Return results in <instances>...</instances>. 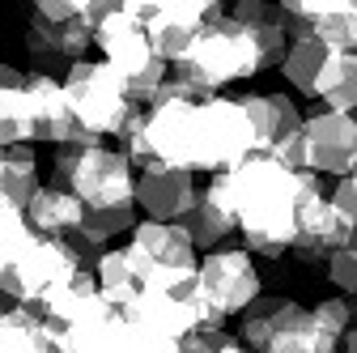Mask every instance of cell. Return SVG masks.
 I'll list each match as a JSON object with an SVG mask.
<instances>
[{"instance_id":"cell-32","label":"cell","mask_w":357,"mask_h":353,"mask_svg":"<svg viewBox=\"0 0 357 353\" xmlns=\"http://www.w3.org/2000/svg\"><path fill=\"white\" fill-rule=\"evenodd\" d=\"M336 213H340V222L349 226V230H357V179L353 174H344V179L332 188V200H328Z\"/></svg>"},{"instance_id":"cell-3","label":"cell","mask_w":357,"mask_h":353,"mask_svg":"<svg viewBox=\"0 0 357 353\" xmlns=\"http://www.w3.org/2000/svg\"><path fill=\"white\" fill-rule=\"evenodd\" d=\"M289 38L277 26H243L230 13L213 17L183 60L170 64V81L183 85L196 98H217L226 85L259 77L268 68H281Z\"/></svg>"},{"instance_id":"cell-29","label":"cell","mask_w":357,"mask_h":353,"mask_svg":"<svg viewBox=\"0 0 357 353\" xmlns=\"http://www.w3.org/2000/svg\"><path fill=\"white\" fill-rule=\"evenodd\" d=\"M30 239H34V230L26 226L22 209L0 204V277H5V273L13 269V260L30 247Z\"/></svg>"},{"instance_id":"cell-11","label":"cell","mask_w":357,"mask_h":353,"mask_svg":"<svg viewBox=\"0 0 357 353\" xmlns=\"http://www.w3.org/2000/svg\"><path fill=\"white\" fill-rule=\"evenodd\" d=\"M132 5L149 34V47L158 52V60H166V68L192 52L196 34L213 17L226 13V5H217V0H132Z\"/></svg>"},{"instance_id":"cell-4","label":"cell","mask_w":357,"mask_h":353,"mask_svg":"<svg viewBox=\"0 0 357 353\" xmlns=\"http://www.w3.org/2000/svg\"><path fill=\"white\" fill-rule=\"evenodd\" d=\"M259 298V269L243 247H217L196 264L188 306L196 332H221L230 315H243Z\"/></svg>"},{"instance_id":"cell-18","label":"cell","mask_w":357,"mask_h":353,"mask_svg":"<svg viewBox=\"0 0 357 353\" xmlns=\"http://www.w3.org/2000/svg\"><path fill=\"white\" fill-rule=\"evenodd\" d=\"M178 226L188 230V239H192L196 251H200V247H213V251H217V243H226V239L238 230L234 204H230V192H226V179H221V174H213L208 188H200L192 213H188Z\"/></svg>"},{"instance_id":"cell-6","label":"cell","mask_w":357,"mask_h":353,"mask_svg":"<svg viewBox=\"0 0 357 353\" xmlns=\"http://www.w3.org/2000/svg\"><path fill=\"white\" fill-rule=\"evenodd\" d=\"M56 188L81 200V209H119L132 204V166L119 149L102 141H85V145H64L56 149Z\"/></svg>"},{"instance_id":"cell-16","label":"cell","mask_w":357,"mask_h":353,"mask_svg":"<svg viewBox=\"0 0 357 353\" xmlns=\"http://www.w3.org/2000/svg\"><path fill=\"white\" fill-rule=\"evenodd\" d=\"M200 188L188 170H145L137 183H132V204L141 213H149V222H166L178 226L192 213Z\"/></svg>"},{"instance_id":"cell-8","label":"cell","mask_w":357,"mask_h":353,"mask_svg":"<svg viewBox=\"0 0 357 353\" xmlns=\"http://www.w3.org/2000/svg\"><path fill=\"white\" fill-rule=\"evenodd\" d=\"M85 273V264L77 260V251L68 243L56 239H30V247L13 260V269L0 277V298H9L13 306L26 311H47V306Z\"/></svg>"},{"instance_id":"cell-25","label":"cell","mask_w":357,"mask_h":353,"mask_svg":"<svg viewBox=\"0 0 357 353\" xmlns=\"http://www.w3.org/2000/svg\"><path fill=\"white\" fill-rule=\"evenodd\" d=\"M94 285H98L102 302L111 306L115 315H123L128 306H132V298L141 294V281H137V269L128 264V251H123V247L102 251V255L94 260Z\"/></svg>"},{"instance_id":"cell-28","label":"cell","mask_w":357,"mask_h":353,"mask_svg":"<svg viewBox=\"0 0 357 353\" xmlns=\"http://www.w3.org/2000/svg\"><path fill=\"white\" fill-rule=\"evenodd\" d=\"M315 332H319V353H340V340L349 336V328H357V302L353 298H324L315 311Z\"/></svg>"},{"instance_id":"cell-2","label":"cell","mask_w":357,"mask_h":353,"mask_svg":"<svg viewBox=\"0 0 357 353\" xmlns=\"http://www.w3.org/2000/svg\"><path fill=\"white\" fill-rule=\"evenodd\" d=\"M234 204V222L243 234V251L259 260L289 255V243L298 234V222L310 200H319V174L310 170H285L277 158L251 153L234 170L221 174Z\"/></svg>"},{"instance_id":"cell-26","label":"cell","mask_w":357,"mask_h":353,"mask_svg":"<svg viewBox=\"0 0 357 353\" xmlns=\"http://www.w3.org/2000/svg\"><path fill=\"white\" fill-rule=\"evenodd\" d=\"M85 353H178V345H174V340L153 336L149 328L132 324V320H123V315H115V320L98 332V340L89 345Z\"/></svg>"},{"instance_id":"cell-23","label":"cell","mask_w":357,"mask_h":353,"mask_svg":"<svg viewBox=\"0 0 357 353\" xmlns=\"http://www.w3.org/2000/svg\"><path fill=\"white\" fill-rule=\"evenodd\" d=\"M310 98H324V111L353 115L357 111V52H332Z\"/></svg>"},{"instance_id":"cell-35","label":"cell","mask_w":357,"mask_h":353,"mask_svg":"<svg viewBox=\"0 0 357 353\" xmlns=\"http://www.w3.org/2000/svg\"><path fill=\"white\" fill-rule=\"evenodd\" d=\"M340 353H357V328H349V336L340 340Z\"/></svg>"},{"instance_id":"cell-24","label":"cell","mask_w":357,"mask_h":353,"mask_svg":"<svg viewBox=\"0 0 357 353\" xmlns=\"http://www.w3.org/2000/svg\"><path fill=\"white\" fill-rule=\"evenodd\" d=\"M0 353H56V340L38 311L0 306Z\"/></svg>"},{"instance_id":"cell-14","label":"cell","mask_w":357,"mask_h":353,"mask_svg":"<svg viewBox=\"0 0 357 353\" xmlns=\"http://www.w3.org/2000/svg\"><path fill=\"white\" fill-rule=\"evenodd\" d=\"M302 145L310 174H353L357 166V119L336 111H315L302 119Z\"/></svg>"},{"instance_id":"cell-34","label":"cell","mask_w":357,"mask_h":353,"mask_svg":"<svg viewBox=\"0 0 357 353\" xmlns=\"http://www.w3.org/2000/svg\"><path fill=\"white\" fill-rule=\"evenodd\" d=\"M217 353H251V349H243V345H238L234 336H226V340H221V349H217Z\"/></svg>"},{"instance_id":"cell-20","label":"cell","mask_w":357,"mask_h":353,"mask_svg":"<svg viewBox=\"0 0 357 353\" xmlns=\"http://www.w3.org/2000/svg\"><path fill=\"white\" fill-rule=\"evenodd\" d=\"M123 320L141 324V328H149L153 336L174 340V345H183V340L196 332V320H192L188 294L178 298V294H149V290H141L137 298H132V306L123 311Z\"/></svg>"},{"instance_id":"cell-30","label":"cell","mask_w":357,"mask_h":353,"mask_svg":"<svg viewBox=\"0 0 357 353\" xmlns=\"http://www.w3.org/2000/svg\"><path fill=\"white\" fill-rule=\"evenodd\" d=\"M230 17L243 22V26H277V30H285V5H273V0H238Z\"/></svg>"},{"instance_id":"cell-27","label":"cell","mask_w":357,"mask_h":353,"mask_svg":"<svg viewBox=\"0 0 357 353\" xmlns=\"http://www.w3.org/2000/svg\"><path fill=\"white\" fill-rule=\"evenodd\" d=\"M328 47L319 38H310V34H302V38H289V47H285V60H281V77L294 85L298 94H315V81H319V73H324V64H328Z\"/></svg>"},{"instance_id":"cell-19","label":"cell","mask_w":357,"mask_h":353,"mask_svg":"<svg viewBox=\"0 0 357 353\" xmlns=\"http://www.w3.org/2000/svg\"><path fill=\"white\" fill-rule=\"evenodd\" d=\"M251 132H255V153H273L281 141L302 132V111L294 107L289 94H238Z\"/></svg>"},{"instance_id":"cell-5","label":"cell","mask_w":357,"mask_h":353,"mask_svg":"<svg viewBox=\"0 0 357 353\" xmlns=\"http://www.w3.org/2000/svg\"><path fill=\"white\" fill-rule=\"evenodd\" d=\"M94 43L102 47V64L115 68V77L123 81V94L132 107H149V98L166 85L170 68L166 60H158V52L149 47V34L137 17L132 0H115V9L94 26Z\"/></svg>"},{"instance_id":"cell-21","label":"cell","mask_w":357,"mask_h":353,"mask_svg":"<svg viewBox=\"0 0 357 353\" xmlns=\"http://www.w3.org/2000/svg\"><path fill=\"white\" fill-rule=\"evenodd\" d=\"M22 217H26V226L38 234V239H56V243H68L77 230H81V217H85V209H81V200L77 196H68L64 188H38L34 196H30V204L22 209Z\"/></svg>"},{"instance_id":"cell-1","label":"cell","mask_w":357,"mask_h":353,"mask_svg":"<svg viewBox=\"0 0 357 353\" xmlns=\"http://www.w3.org/2000/svg\"><path fill=\"white\" fill-rule=\"evenodd\" d=\"M255 153V132L238 94L196 98L183 85H166L145 107L141 128V174L145 170H188V174H226Z\"/></svg>"},{"instance_id":"cell-10","label":"cell","mask_w":357,"mask_h":353,"mask_svg":"<svg viewBox=\"0 0 357 353\" xmlns=\"http://www.w3.org/2000/svg\"><path fill=\"white\" fill-rule=\"evenodd\" d=\"M243 349L251 353H319V332L306 306L294 298L259 294L243 311Z\"/></svg>"},{"instance_id":"cell-15","label":"cell","mask_w":357,"mask_h":353,"mask_svg":"<svg viewBox=\"0 0 357 353\" xmlns=\"http://www.w3.org/2000/svg\"><path fill=\"white\" fill-rule=\"evenodd\" d=\"M302 34L328 52H357V0H285V38Z\"/></svg>"},{"instance_id":"cell-9","label":"cell","mask_w":357,"mask_h":353,"mask_svg":"<svg viewBox=\"0 0 357 353\" xmlns=\"http://www.w3.org/2000/svg\"><path fill=\"white\" fill-rule=\"evenodd\" d=\"M60 90H64V103H68L77 128L85 132V137H94V141L115 137V132L123 128V119H128V111H132V103L123 94V81L102 60L73 64L64 73V81H60Z\"/></svg>"},{"instance_id":"cell-12","label":"cell","mask_w":357,"mask_h":353,"mask_svg":"<svg viewBox=\"0 0 357 353\" xmlns=\"http://www.w3.org/2000/svg\"><path fill=\"white\" fill-rule=\"evenodd\" d=\"M111 320H115V311L102 302L89 269L43 311V324H47V332L56 340V353H85Z\"/></svg>"},{"instance_id":"cell-7","label":"cell","mask_w":357,"mask_h":353,"mask_svg":"<svg viewBox=\"0 0 357 353\" xmlns=\"http://www.w3.org/2000/svg\"><path fill=\"white\" fill-rule=\"evenodd\" d=\"M123 251H128V264L137 269L141 290H149V294H178L183 298L196 281L200 251L192 247L183 226L137 222L132 226V243Z\"/></svg>"},{"instance_id":"cell-13","label":"cell","mask_w":357,"mask_h":353,"mask_svg":"<svg viewBox=\"0 0 357 353\" xmlns=\"http://www.w3.org/2000/svg\"><path fill=\"white\" fill-rule=\"evenodd\" d=\"M89 47H94V26H89L81 13L52 22L30 9L26 17V56H30V73L52 77L56 68H73L81 60H89Z\"/></svg>"},{"instance_id":"cell-33","label":"cell","mask_w":357,"mask_h":353,"mask_svg":"<svg viewBox=\"0 0 357 353\" xmlns=\"http://www.w3.org/2000/svg\"><path fill=\"white\" fill-rule=\"evenodd\" d=\"M30 73H22L17 64H0V90H22Z\"/></svg>"},{"instance_id":"cell-22","label":"cell","mask_w":357,"mask_h":353,"mask_svg":"<svg viewBox=\"0 0 357 353\" xmlns=\"http://www.w3.org/2000/svg\"><path fill=\"white\" fill-rule=\"evenodd\" d=\"M38 158L30 145H0V204L26 209L38 192Z\"/></svg>"},{"instance_id":"cell-17","label":"cell","mask_w":357,"mask_h":353,"mask_svg":"<svg viewBox=\"0 0 357 353\" xmlns=\"http://www.w3.org/2000/svg\"><path fill=\"white\" fill-rule=\"evenodd\" d=\"M353 234H357V230H349V226L340 222V213L328 204V196H319V200L306 204L302 222H298V234H294V243H289V255L302 260V264H328V255L340 251V247H349Z\"/></svg>"},{"instance_id":"cell-31","label":"cell","mask_w":357,"mask_h":353,"mask_svg":"<svg viewBox=\"0 0 357 353\" xmlns=\"http://www.w3.org/2000/svg\"><path fill=\"white\" fill-rule=\"evenodd\" d=\"M328 277H332L336 290H344V298L357 294V234H353L349 247H340V251L328 255Z\"/></svg>"}]
</instances>
